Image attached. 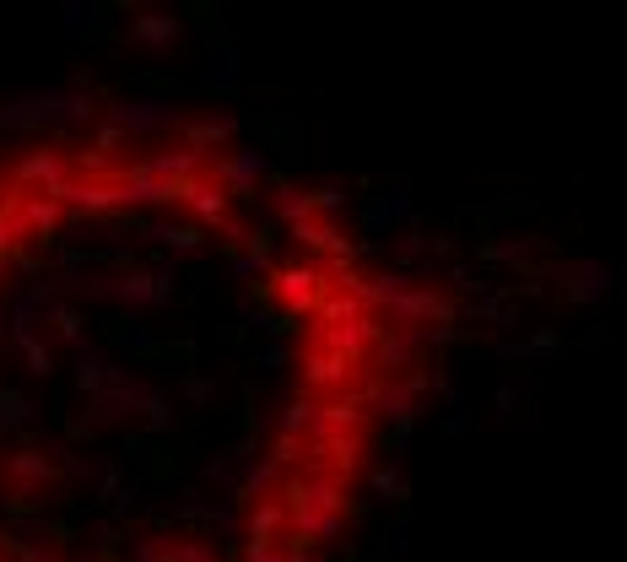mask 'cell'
<instances>
[{
	"label": "cell",
	"instance_id": "cell-1",
	"mask_svg": "<svg viewBox=\"0 0 627 562\" xmlns=\"http://www.w3.org/2000/svg\"><path fill=\"white\" fill-rule=\"evenodd\" d=\"M390 314H395V325H422V319H438V330H449V325H455V314H460V303L449 298V292L411 287L406 298L390 303Z\"/></svg>",
	"mask_w": 627,
	"mask_h": 562
},
{
	"label": "cell",
	"instance_id": "cell-2",
	"mask_svg": "<svg viewBox=\"0 0 627 562\" xmlns=\"http://www.w3.org/2000/svg\"><path fill=\"white\" fill-rule=\"evenodd\" d=\"M276 298L287 303V314L319 309V298H325V276H319V265H282V271H276Z\"/></svg>",
	"mask_w": 627,
	"mask_h": 562
},
{
	"label": "cell",
	"instance_id": "cell-3",
	"mask_svg": "<svg viewBox=\"0 0 627 562\" xmlns=\"http://www.w3.org/2000/svg\"><path fill=\"white\" fill-rule=\"evenodd\" d=\"M287 508H314V514H341L346 508V487L319 471H303L287 481Z\"/></svg>",
	"mask_w": 627,
	"mask_h": 562
},
{
	"label": "cell",
	"instance_id": "cell-4",
	"mask_svg": "<svg viewBox=\"0 0 627 562\" xmlns=\"http://www.w3.org/2000/svg\"><path fill=\"white\" fill-rule=\"evenodd\" d=\"M373 341H379V325H373L368 314H363V319H352V325H336V330H319V336H314V346H325V352L346 357L352 368L373 352Z\"/></svg>",
	"mask_w": 627,
	"mask_h": 562
},
{
	"label": "cell",
	"instance_id": "cell-5",
	"mask_svg": "<svg viewBox=\"0 0 627 562\" xmlns=\"http://www.w3.org/2000/svg\"><path fill=\"white\" fill-rule=\"evenodd\" d=\"M11 179L28 184V190H38V195L49 200L65 179H71V163H65V152H28L17 168H11Z\"/></svg>",
	"mask_w": 627,
	"mask_h": 562
},
{
	"label": "cell",
	"instance_id": "cell-6",
	"mask_svg": "<svg viewBox=\"0 0 627 562\" xmlns=\"http://www.w3.org/2000/svg\"><path fill=\"white\" fill-rule=\"evenodd\" d=\"M260 173H265V152H260V146H249V152H238L233 163H217V168H211V184H217L228 200H244L249 190H255Z\"/></svg>",
	"mask_w": 627,
	"mask_h": 562
},
{
	"label": "cell",
	"instance_id": "cell-7",
	"mask_svg": "<svg viewBox=\"0 0 627 562\" xmlns=\"http://www.w3.org/2000/svg\"><path fill=\"white\" fill-rule=\"evenodd\" d=\"M173 109L163 98H136V103H114L109 109V125L119 130V136H146V130H157V125H168Z\"/></svg>",
	"mask_w": 627,
	"mask_h": 562
},
{
	"label": "cell",
	"instance_id": "cell-8",
	"mask_svg": "<svg viewBox=\"0 0 627 562\" xmlns=\"http://www.w3.org/2000/svg\"><path fill=\"white\" fill-rule=\"evenodd\" d=\"M352 373L357 368L346 363V357L325 352V346H309V352H303V384H314V390H346Z\"/></svg>",
	"mask_w": 627,
	"mask_h": 562
},
{
	"label": "cell",
	"instance_id": "cell-9",
	"mask_svg": "<svg viewBox=\"0 0 627 562\" xmlns=\"http://www.w3.org/2000/svg\"><path fill=\"white\" fill-rule=\"evenodd\" d=\"M6 476H11V487H17V498H33L44 481H55V465H49L44 449H17L6 460Z\"/></svg>",
	"mask_w": 627,
	"mask_h": 562
},
{
	"label": "cell",
	"instance_id": "cell-10",
	"mask_svg": "<svg viewBox=\"0 0 627 562\" xmlns=\"http://www.w3.org/2000/svg\"><path fill=\"white\" fill-rule=\"evenodd\" d=\"M287 530L298 546H314V541H336L341 535V514H314V508H292L287 514Z\"/></svg>",
	"mask_w": 627,
	"mask_h": 562
},
{
	"label": "cell",
	"instance_id": "cell-11",
	"mask_svg": "<svg viewBox=\"0 0 627 562\" xmlns=\"http://www.w3.org/2000/svg\"><path fill=\"white\" fill-rule=\"evenodd\" d=\"M141 168L152 173L157 184H173V179H200V173H206V157L184 146V152H163V157H152V163H141Z\"/></svg>",
	"mask_w": 627,
	"mask_h": 562
},
{
	"label": "cell",
	"instance_id": "cell-12",
	"mask_svg": "<svg viewBox=\"0 0 627 562\" xmlns=\"http://www.w3.org/2000/svg\"><path fill=\"white\" fill-rule=\"evenodd\" d=\"M287 530V508L282 503H255L249 508V519H244V535H249V546H276V535Z\"/></svg>",
	"mask_w": 627,
	"mask_h": 562
},
{
	"label": "cell",
	"instance_id": "cell-13",
	"mask_svg": "<svg viewBox=\"0 0 627 562\" xmlns=\"http://www.w3.org/2000/svg\"><path fill=\"white\" fill-rule=\"evenodd\" d=\"M417 390H422V379H411V384H379V395H373V406L395 417L400 438H406V422H411V406H417Z\"/></svg>",
	"mask_w": 627,
	"mask_h": 562
},
{
	"label": "cell",
	"instance_id": "cell-14",
	"mask_svg": "<svg viewBox=\"0 0 627 562\" xmlns=\"http://www.w3.org/2000/svg\"><path fill=\"white\" fill-rule=\"evenodd\" d=\"M233 130H238L233 114H211V119H190V125H184V141H190V152H206V146L233 141Z\"/></svg>",
	"mask_w": 627,
	"mask_h": 562
},
{
	"label": "cell",
	"instance_id": "cell-15",
	"mask_svg": "<svg viewBox=\"0 0 627 562\" xmlns=\"http://www.w3.org/2000/svg\"><path fill=\"white\" fill-rule=\"evenodd\" d=\"M184 206L195 211V222H206V227H222V222H228V206H233V200L222 195L211 179H200V184H195V195L184 200Z\"/></svg>",
	"mask_w": 627,
	"mask_h": 562
},
{
	"label": "cell",
	"instance_id": "cell-16",
	"mask_svg": "<svg viewBox=\"0 0 627 562\" xmlns=\"http://www.w3.org/2000/svg\"><path fill=\"white\" fill-rule=\"evenodd\" d=\"M292 238H298L303 249H336V254H352V249H346V238H341V227H336V222H319V217L298 222V227H292Z\"/></svg>",
	"mask_w": 627,
	"mask_h": 562
},
{
	"label": "cell",
	"instance_id": "cell-17",
	"mask_svg": "<svg viewBox=\"0 0 627 562\" xmlns=\"http://www.w3.org/2000/svg\"><path fill=\"white\" fill-rule=\"evenodd\" d=\"M130 33H136V44H146V49H163V44L179 38V22L163 17V11H146V17L130 22Z\"/></svg>",
	"mask_w": 627,
	"mask_h": 562
},
{
	"label": "cell",
	"instance_id": "cell-18",
	"mask_svg": "<svg viewBox=\"0 0 627 562\" xmlns=\"http://www.w3.org/2000/svg\"><path fill=\"white\" fill-rule=\"evenodd\" d=\"M319 319H325V325H319V330L352 325V319H363V303H357L352 292H330V298H319Z\"/></svg>",
	"mask_w": 627,
	"mask_h": 562
},
{
	"label": "cell",
	"instance_id": "cell-19",
	"mask_svg": "<svg viewBox=\"0 0 627 562\" xmlns=\"http://www.w3.org/2000/svg\"><path fill=\"white\" fill-rule=\"evenodd\" d=\"M60 217H65V211L55 206V200H22V227H28V233H38V238L55 233Z\"/></svg>",
	"mask_w": 627,
	"mask_h": 562
},
{
	"label": "cell",
	"instance_id": "cell-20",
	"mask_svg": "<svg viewBox=\"0 0 627 562\" xmlns=\"http://www.w3.org/2000/svg\"><path fill=\"white\" fill-rule=\"evenodd\" d=\"M276 217H282L287 227H298V222L314 217V200L303 195L298 184H282V190H276Z\"/></svg>",
	"mask_w": 627,
	"mask_h": 562
},
{
	"label": "cell",
	"instance_id": "cell-21",
	"mask_svg": "<svg viewBox=\"0 0 627 562\" xmlns=\"http://www.w3.org/2000/svg\"><path fill=\"white\" fill-rule=\"evenodd\" d=\"M22 238H28V227H22V200H11V206L0 211V260H6Z\"/></svg>",
	"mask_w": 627,
	"mask_h": 562
},
{
	"label": "cell",
	"instance_id": "cell-22",
	"mask_svg": "<svg viewBox=\"0 0 627 562\" xmlns=\"http://www.w3.org/2000/svg\"><path fill=\"white\" fill-rule=\"evenodd\" d=\"M309 417H314V400H292V406L282 411V427H276V433L303 438V433H309Z\"/></svg>",
	"mask_w": 627,
	"mask_h": 562
},
{
	"label": "cell",
	"instance_id": "cell-23",
	"mask_svg": "<svg viewBox=\"0 0 627 562\" xmlns=\"http://www.w3.org/2000/svg\"><path fill=\"white\" fill-rule=\"evenodd\" d=\"M303 460V438H292V433H276V444H271V465L282 471V465H298Z\"/></svg>",
	"mask_w": 627,
	"mask_h": 562
},
{
	"label": "cell",
	"instance_id": "cell-24",
	"mask_svg": "<svg viewBox=\"0 0 627 562\" xmlns=\"http://www.w3.org/2000/svg\"><path fill=\"white\" fill-rule=\"evenodd\" d=\"M65 163H71V179H87V173H109V157H98V152H71Z\"/></svg>",
	"mask_w": 627,
	"mask_h": 562
},
{
	"label": "cell",
	"instance_id": "cell-25",
	"mask_svg": "<svg viewBox=\"0 0 627 562\" xmlns=\"http://www.w3.org/2000/svg\"><path fill=\"white\" fill-rule=\"evenodd\" d=\"M271 481H276V465H271V460H260L255 471L244 476V487H238V498H255V492H265V487H271Z\"/></svg>",
	"mask_w": 627,
	"mask_h": 562
},
{
	"label": "cell",
	"instance_id": "cell-26",
	"mask_svg": "<svg viewBox=\"0 0 627 562\" xmlns=\"http://www.w3.org/2000/svg\"><path fill=\"white\" fill-rule=\"evenodd\" d=\"M136 562H173V541H168V535H146Z\"/></svg>",
	"mask_w": 627,
	"mask_h": 562
},
{
	"label": "cell",
	"instance_id": "cell-27",
	"mask_svg": "<svg viewBox=\"0 0 627 562\" xmlns=\"http://www.w3.org/2000/svg\"><path fill=\"white\" fill-rule=\"evenodd\" d=\"M82 390H103V352H82Z\"/></svg>",
	"mask_w": 627,
	"mask_h": 562
},
{
	"label": "cell",
	"instance_id": "cell-28",
	"mask_svg": "<svg viewBox=\"0 0 627 562\" xmlns=\"http://www.w3.org/2000/svg\"><path fill=\"white\" fill-rule=\"evenodd\" d=\"M173 562H211V546L206 541H179L173 546Z\"/></svg>",
	"mask_w": 627,
	"mask_h": 562
},
{
	"label": "cell",
	"instance_id": "cell-29",
	"mask_svg": "<svg viewBox=\"0 0 627 562\" xmlns=\"http://www.w3.org/2000/svg\"><path fill=\"white\" fill-rule=\"evenodd\" d=\"M157 238H163V244H173V249H195V244H200V233H195V227H163Z\"/></svg>",
	"mask_w": 627,
	"mask_h": 562
},
{
	"label": "cell",
	"instance_id": "cell-30",
	"mask_svg": "<svg viewBox=\"0 0 627 562\" xmlns=\"http://www.w3.org/2000/svg\"><path fill=\"white\" fill-rule=\"evenodd\" d=\"M184 395H190L195 406H211V400H217V384L211 379H184Z\"/></svg>",
	"mask_w": 627,
	"mask_h": 562
},
{
	"label": "cell",
	"instance_id": "cell-31",
	"mask_svg": "<svg viewBox=\"0 0 627 562\" xmlns=\"http://www.w3.org/2000/svg\"><path fill=\"white\" fill-rule=\"evenodd\" d=\"M119 146H125V136H119V130H114V125H103V130H98V136H92V152H98V157H109V152H119Z\"/></svg>",
	"mask_w": 627,
	"mask_h": 562
},
{
	"label": "cell",
	"instance_id": "cell-32",
	"mask_svg": "<svg viewBox=\"0 0 627 562\" xmlns=\"http://www.w3.org/2000/svg\"><path fill=\"white\" fill-rule=\"evenodd\" d=\"M309 200H314V211H341V206H346V195L336 190V184H325V190H314Z\"/></svg>",
	"mask_w": 627,
	"mask_h": 562
},
{
	"label": "cell",
	"instance_id": "cell-33",
	"mask_svg": "<svg viewBox=\"0 0 627 562\" xmlns=\"http://www.w3.org/2000/svg\"><path fill=\"white\" fill-rule=\"evenodd\" d=\"M146 417H152V427H157V433L168 427V400L157 395V390H146Z\"/></svg>",
	"mask_w": 627,
	"mask_h": 562
},
{
	"label": "cell",
	"instance_id": "cell-34",
	"mask_svg": "<svg viewBox=\"0 0 627 562\" xmlns=\"http://www.w3.org/2000/svg\"><path fill=\"white\" fill-rule=\"evenodd\" d=\"M22 352H28V363H33V373H44V379H49V352H44V346H38L33 336H22Z\"/></svg>",
	"mask_w": 627,
	"mask_h": 562
},
{
	"label": "cell",
	"instance_id": "cell-35",
	"mask_svg": "<svg viewBox=\"0 0 627 562\" xmlns=\"http://www.w3.org/2000/svg\"><path fill=\"white\" fill-rule=\"evenodd\" d=\"M38 109H44V119L65 114V92H44V98H38Z\"/></svg>",
	"mask_w": 627,
	"mask_h": 562
},
{
	"label": "cell",
	"instance_id": "cell-36",
	"mask_svg": "<svg viewBox=\"0 0 627 562\" xmlns=\"http://www.w3.org/2000/svg\"><path fill=\"white\" fill-rule=\"evenodd\" d=\"M49 319H55V325L65 330V336H71V341H76V330H82V319H76L71 309H55V314H49Z\"/></svg>",
	"mask_w": 627,
	"mask_h": 562
},
{
	"label": "cell",
	"instance_id": "cell-37",
	"mask_svg": "<svg viewBox=\"0 0 627 562\" xmlns=\"http://www.w3.org/2000/svg\"><path fill=\"white\" fill-rule=\"evenodd\" d=\"M373 487H379L384 498H400V476L395 471H379V476H373Z\"/></svg>",
	"mask_w": 627,
	"mask_h": 562
},
{
	"label": "cell",
	"instance_id": "cell-38",
	"mask_svg": "<svg viewBox=\"0 0 627 562\" xmlns=\"http://www.w3.org/2000/svg\"><path fill=\"white\" fill-rule=\"evenodd\" d=\"M249 562H287L282 546H249Z\"/></svg>",
	"mask_w": 627,
	"mask_h": 562
},
{
	"label": "cell",
	"instance_id": "cell-39",
	"mask_svg": "<svg viewBox=\"0 0 627 562\" xmlns=\"http://www.w3.org/2000/svg\"><path fill=\"white\" fill-rule=\"evenodd\" d=\"M65 17H71L65 28H71V33H82V17L92 22V6H65Z\"/></svg>",
	"mask_w": 627,
	"mask_h": 562
},
{
	"label": "cell",
	"instance_id": "cell-40",
	"mask_svg": "<svg viewBox=\"0 0 627 562\" xmlns=\"http://www.w3.org/2000/svg\"><path fill=\"white\" fill-rule=\"evenodd\" d=\"M519 406V390H514V384H503V390H498V411H514Z\"/></svg>",
	"mask_w": 627,
	"mask_h": 562
},
{
	"label": "cell",
	"instance_id": "cell-41",
	"mask_svg": "<svg viewBox=\"0 0 627 562\" xmlns=\"http://www.w3.org/2000/svg\"><path fill=\"white\" fill-rule=\"evenodd\" d=\"M287 363V346H271V352L260 357V368H282Z\"/></svg>",
	"mask_w": 627,
	"mask_h": 562
},
{
	"label": "cell",
	"instance_id": "cell-42",
	"mask_svg": "<svg viewBox=\"0 0 627 562\" xmlns=\"http://www.w3.org/2000/svg\"><path fill=\"white\" fill-rule=\"evenodd\" d=\"M287 562H319V557H287Z\"/></svg>",
	"mask_w": 627,
	"mask_h": 562
}]
</instances>
